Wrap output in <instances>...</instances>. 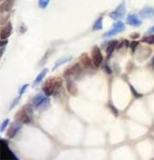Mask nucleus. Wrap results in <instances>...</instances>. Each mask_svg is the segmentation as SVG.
I'll use <instances>...</instances> for the list:
<instances>
[{
	"mask_svg": "<svg viewBox=\"0 0 154 160\" xmlns=\"http://www.w3.org/2000/svg\"><path fill=\"white\" fill-rule=\"evenodd\" d=\"M126 23L133 27H139L142 24V20L139 18V16L135 14H129L126 17Z\"/></svg>",
	"mask_w": 154,
	"mask_h": 160,
	"instance_id": "0eeeda50",
	"label": "nucleus"
},
{
	"mask_svg": "<svg viewBox=\"0 0 154 160\" xmlns=\"http://www.w3.org/2000/svg\"><path fill=\"white\" fill-rule=\"evenodd\" d=\"M139 45V42L138 41H133V42H131L130 43H129V47H130V48H131V50L132 51H135L136 50V47Z\"/></svg>",
	"mask_w": 154,
	"mask_h": 160,
	"instance_id": "4be33fe9",
	"label": "nucleus"
},
{
	"mask_svg": "<svg viewBox=\"0 0 154 160\" xmlns=\"http://www.w3.org/2000/svg\"><path fill=\"white\" fill-rule=\"evenodd\" d=\"M67 86H68L69 92L71 95L76 96V94H77L76 84H75V82H73V80H72L70 77H67Z\"/></svg>",
	"mask_w": 154,
	"mask_h": 160,
	"instance_id": "9b49d317",
	"label": "nucleus"
},
{
	"mask_svg": "<svg viewBox=\"0 0 154 160\" xmlns=\"http://www.w3.org/2000/svg\"><path fill=\"white\" fill-rule=\"evenodd\" d=\"M72 60V57H63V58H60V59H58L55 63V66L53 67V71H55L56 68H58L60 66H62V65H64V64H65V63H68V62H69V61H71Z\"/></svg>",
	"mask_w": 154,
	"mask_h": 160,
	"instance_id": "f8f14e48",
	"label": "nucleus"
},
{
	"mask_svg": "<svg viewBox=\"0 0 154 160\" xmlns=\"http://www.w3.org/2000/svg\"><path fill=\"white\" fill-rule=\"evenodd\" d=\"M50 2V0H39V2H38V5H39V8L41 9H45L48 4Z\"/></svg>",
	"mask_w": 154,
	"mask_h": 160,
	"instance_id": "6ab92c4d",
	"label": "nucleus"
},
{
	"mask_svg": "<svg viewBox=\"0 0 154 160\" xmlns=\"http://www.w3.org/2000/svg\"><path fill=\"white\" fill-rule=\"evenodd\" d=\"M142 42L146 43H149V44H151V43H154V35L151 34V35H148V36H145L142 38L141 40Z\"/></svg>",
	"mask_w": 154,
	"mask_h": 160,
	"instance_id": "a211bd4d",
	"label": "nucleus"
},
{
	"mask_svg": "<svg viewBox=\"0 0 154 160\" xmlns=\"http://www.w3.org/2000/svg\"><path fill=\"white\" fill-rule=\"evenodd\" d=\"M113 29L110 30L108 32H106L104 34H103V38H109V37H112V36H115L122 32H124L126 30V27H125V24L123 23L122 21H117L116 23H114L113 25Z\"/></svg>",
	"mask_w": 154,
	"mask_h": 160,
	"instance_id": "7ed1b4c3",
	"label": "nucleus"
},
{
	"mask_svg": "<svg viewBox=\"0 0 154 160\" xmlns=\"http://www.w3.org/2000/svg\"><path fill=\"white\" fill-rule=\"evenodd\" d=\"M21 128V122H19L18 120L13 122L11 125H10V128L8 129V131L7 133V136L8 137L9 139L13 138V137L17 134V132L19 130V129Z\"/></svg>",
	"mask_w": 154,
	"mask_h": 160,
	"instance_id": "6e6552de",
	"label": "nucleus"
},
{
	"mask_svg": "<svg viewBox=\"0 0 154 160\" xmlns=\"http://www.w3.org/2000/svg\"><path fill=\"white\" fill-rule=\"evenodd\" d=\"M152 66H153V68H154V57H153V61H152Z\"/></svg>",
	"mask_w": 154,
	"mask_h": 160,
	"instance_id": "bb28decb",
	"label": "nucleus"
},
{
	"mask_svg": "<svg viewBox=\"0 0 154 160\" xmlns=\"http://www.w3.org/2000/svg\"><path fill=\"white\" fill-rule=\"evenodd\" d=\"M48 72V68H43V70L38 74V76L36 77V79L34 80V82H33V86H36L37 84H39L42 81V79L45 77V75H46V73Z\"/></svg>",
	"mask_w": 154,
	"mask_h": 160,
	"instance_id": "4468645a",
	"label": "nucleus"
},
{
	"mask_svg": "<svg viewBox=\"0 0 154 160\" xmlns=\"http://www.w3.org/2000/svg\"><path fill=\"white\" fill-rule=\"evenodd\" d=\"M102 20H103L102 17H100L99 19H97V20L95 21V23L92 26V31H100L102 29Z\"/></svg>",
	"mask_w": 154,
	"mask_h": 160,
	"instance_id": "dca6fc26",
	"label": "nucleus"
},
{
	"mask_svg": "<svg viewBox=\"0 0 154 160\" xmlns=\"http://www.w3.org/2000/svg\"><path fill=\"white\" fill-rule=\"evenodd\" d=\"M20 97H21V96H18V97H17V98H16V99H15V100L13 101V103H12V105L10 106V109H11V108H13V107H14V106H16V105L18 104V102L19 101V99H20Z\"/></svg>",
	"mask_w": 154,
	"mask_h": 160,
	"instance_id": "b1692460",
	"label": "nucleus"
},
{
	"mask_svg": "<svg viewBox=\"0 0 154 160\" xmlns=\"http://www.w3.org/2000/svg\"><path fill=\"white\" fill-rule=\"evenodd\" d=\"M49 103V98L48 96L45 94V95H37L36 96L33 97L32 104V106L35 108H41L42 106H47V104Z\"/></svg>",
	"mask_w": 154,
	"mask_h": 160,
	"instance_id": "39448f33",
	"label": "nucleus"
},
{
	"mask_svg": "<svg viewBox=\"0 0 154 160\" xmlns=\"http://www.w3.org/2000/svg\"><path fill=\"white\" fill-rule=\"evenodd\" d=\"M81 62L86 68H91L92 66V63L90 57H88L87 54L83 55V57H81Z\"/></svg>",
	"mask_w": 154,
	"mask_h": 160,
	"instance_id": "f3484780",
	"label": "nucleus"
},
{
	"mask_svg": "<svg viewBox=\"0 0 154 160\" xmlns=\"http://www.w3.org/2000/svg\"><path fill=\"white\" fill-rule=\"evenodd\" d=\"M28 86H29V84L27 83V84H24L22 87H21V89L19 90V96H22L24 94V92L26 91V89L28 88Z\"/></svg>",
	"mask_w": 154,
	"mask_h": 160,
	"instance_id": "5701e85b",
	"label": "nucleus"
},
{
	"mask_svg": "<svg viewBox=\"0 0 154 160\" xmlns=\"http://www.w3.org/2000/svg\"><path fill=\"white\" fill-rule=\"evenodd\" d=\"M126 5H125V3H122L114 11H112L109 14V17L114 20H120L121 19H123L126 16Z\"/></svg>",
	"mask_w": 154,
	"mask_h": 160,
	"instance_id": "20e7f679",
	"label": "nucleus"
},
{
	"mask_svg": "<svg viewBox=\"0 0 154 160\" xmlns=\"http://www.w3.org/2000/svg\"><path fill=\"white\" fill-rule=\"evenodd\" d=\"M117 43H118L117 41H111V42H110V43H108L107 47H106V53H107V55H108L109 57H111L112 54L114 53V51H115V49H116V47Z\"/></svg>",
	"mask_w": 154,
	"mask_h": 160,
	"instance_id": "ddd939ff",
	"label": "nucleus"
},
{
	"mask_svg": "<svg viewBox=\"0 0 154 160\" xmlns=\"http://www.w3.org/2000/svg\"><path fill=\"white\" fill-rule=\"evenodd\" d=\"M129 88H130V90H131V93L132 94H133V96L136 97V98H141L143 96L141 95V94H139V93H138L137 92V91L135 90V88L133 87V86H132L131 84H129Z\"/></svg>",
	"mask_w": 154,
	"mask_h": 160,
	"instance_id": "aec40b11",
	"label": "nucleus"
},
{
	"mask_svg": "<svg viewBox=\"0 0 154 160\" xmlns=\"http://www.w3.org/2000/svg\"><path fill=\"white\" fill-rule=\"evenodd\" d=\"M8 124H9V120H8V119H6V120L2 122V124H1V128H0V131L3 132V131L5 130V129L8 127Z\"/></svg>",
	"mask_w": 154,
	"mask_h": 160,
	"instance_id": "412c9836",
	"label": "nucleus"
},
{
	"mask_svg": "<svg viewBox=\"0 0 154 160\" xmlns=\"http://www.w3.org/2000/svg\"><path fill=\"white\" fill-rule=\"evenodd\" d=\"M32 107L29 105L24 106L16 114V119L23 124H29L32 122Z\"/></svg>",
	"mask_w": 154,
	"mask_h": 160,
	"instance_id": "f03ea898",
	"label": "nucleus"
},
{
	"mask_svg": "<svg viewBox=\"0 0 154 160\" xmlns=\"http://www.w3.org/2000/svg\"><path fill=\"white\" fill-rule=\"evenodd\" d=\"M139 15L142 19H151L154 17V9L151 7H146L139 11Z\"/></svg>",
	"mask_w": 154,
	"mask_h": 160,
	"instance_id": "1a4fd4ad",
	"label": "nucleus"
},
{
	"mask_svg": "<svg viewBox=\"0 0 154 160\" xmlns=\"http://www.w3.org/2000/svg\"><path fill=\"white\" fill-rule=\"evenodd\" d=\"M62 86V80L58 77H53L46 81L42 87V91L47 96L56 95Z\"/></svg>",
	"mask_w": 154,
	"mask_h": 160,
	"instance_id": "f257e3e1",
	"label": "nucleus"
},
{
	"mask_svg": "<svg viewBox=\"0 0 154 160\" xmlns=\"http://www.w3.org/2000/svg\"><path fill=\"white\" fill-rule=\"evenodd\" d=\"M14 4V0H5L1 5V11H8L12 9Z\"/></svg>",
	"mask_w": 154,
	"mask_h": 160,
	"instance_id": "2eb2a0df",
	"label": "nucleus"
},
{
	"mask_svg": "<svg viewBox=\"0 0 154 160\" xmlns=\"http://www.w3.org/2000/svg\"><path fill=\"white\" fill-rule=\"evenodd\" d=\"M92 60L94 64L95 67H100V65L102 63V60H103V57H102V52L100 50V48L95 45V47L92 48Z\"/></svg>",
	"mask_w": 154,
	"mask_h": 160,
	"instance_id": "423d86ee",
	"label": "nucleus"
},
{
	"mask_svg": "<svg viewBox=\"0 0 154 160\" xmlns=\"http://www.w3.org/2000/svg\"><path fill=\"white\" fill-rule=\"evenodd\" d=\"M148 33H154V25H153L151 28H149V29Z\"/></svg>",
	"mask_w": 154,
	"mask_h": 160,
	"instance_id": "393cba45",
	"label": "nucleus"
},
{
	"mask_svg": "<svg viewBox=\"0 0 154 160\" xmlns=\"http://www.w3.org/2000/svg\"><path fill=\"white\" fill-rule=\"evenodd\" d=\"M11 32H12V24L10 23V22H8L5 27H3L1 29V39L5 40V39L8 38L9 35L11 34Z\"/></svg>",
	"mask_w": 154,
	"mask_h": 160,
	"instance_id": "9d476101",
	"label": "nucleus"
},
{
	"mask_svg": "<svg viewBox=\"0 0 154 160\" xmlns=\"http://www.w3.org/2000/svg\"><path fill=\"white\" fill-rule=\"evenodd\" d=\"M105 70H106V71H108V73H109V74H111V73H112V71L110 70V68H109V67H108V66H106V67H105Z\"/></svg>",
	"mask_w": 154,
	"mask_h": 160,
	"instance_id": "a878e982",
	"label": "nucleus"
}]
</instances>
